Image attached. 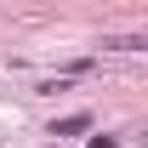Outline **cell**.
Listing matches in <instances>:
<instances>
[{
    "label": "cell",
    "instance_id": "2",
    "mask_svg": "<svg viewBox=\"0 0 148 148\" xmlns=\"http://www.w3.org/2000/svg\"><path fill=\"white\" fill-rule=\"evenodd\" d=\"M91 148H120V143H114V137H91Z\"/></svg>",
    "mask_w": 148,
    "mask_h": 148
},
{
    "label": "cell",
    "instance_id": "1",
    "mask_svg": "<svg viewBox=\"0 0 148 148\" xmlns=\"http://www.w3.org/2000/svg\"><path fill=\"white\" fill-rule=\"evenodd\" d=\"M86 125H91V114H69V120L51 125V137H74V131H86Z\"/></svg>",
    "mask_w": 148,
    "mask_h": 148
}]
</instances>
